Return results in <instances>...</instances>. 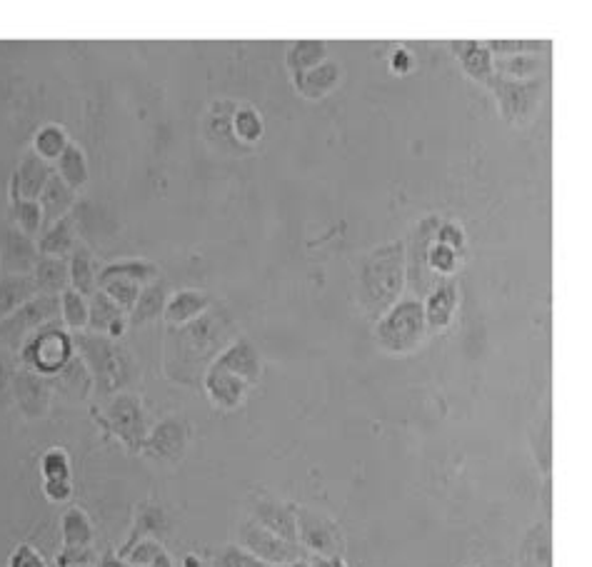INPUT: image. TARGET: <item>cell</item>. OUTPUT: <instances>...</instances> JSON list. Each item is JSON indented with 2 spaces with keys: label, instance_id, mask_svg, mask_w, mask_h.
Listing matches in <instances>:
<instances>
[{
  "label": "cell",
  "instance_id": "27",
  "mask_svg": "<svg viewBox=\"0 0 592 567\" xmlns=\"http://www.w3.org/2000/svg\"><path fill=\"white\" fill-rule=\"evenodd\" d=\"M208 308L210 298L205 293H198V290H180V293H170L163 320L168 325H185L190 323V320L200 318Z\"/></svg>",
  "mask_w": 592,
  "mask_h": 567
},
{
  "label": "cell",
  "instance_id": "34",
  "mask_svg": "<svg viewBox=\"0 0 592 567\" xmlns=\"http://www.w3.org/2000/svg\"><path fill=\"white\" fill-rule=\"evenodd\" d=\"M88 298L75 290H65L60 295V320L70 333H83L88 330Z\"/></svg>",
  "mask_w": 592,
  "mask_h": 567
},
{
  "label": "cell",
  "instance_id": "21",
  "mask_svg": "<svg viewBox=\"0 0 592 567\" xmlns=\"http://www.w3.org/2000/svg\"><path fill=\"white\" fill-rule=\"evenodd\" d=\"M75 198H78V193L58 173L50 175L48 185H45L38 198L40 210H43V228H48V225L58 223L65 215L73 213Z\"/></svg>",
  "mask_w": 592,
  "mask_h": 567
},
{
  "label": "cell",
  "instance_id": "1",
  "mask_svg": "<svg viewBox=\"0 0 592 567\" xmlns=\"http://www.w3.org/2000/svg\"><path fill=\"white\" fill-rule=\"evenodd\" d=\"M238 338L233 318L223 308H208L185 325H168L163 368L173 383L198 388L218 355Z\"/></svg>",
  "mask_w": 592,
  "mask_h": 567
},
{
  "label": "cell",
  "instance_id": "40",
  "mask_svg": "<svg viewBox=\"0 0 592 567\" xmlns=\"http://www.w3.org/2000/svg\"><path fill=\"white\" fill-rule=\"evenodd\" d=\"M485 45H488V50L493 55H538L540 50L548 48V43H540V40H488Z\"/></svg>",
  "mask_w": 592,
  "mask_h": 567
},
{
  "label": "cell",
  "instance_id": "46",
  "mask_svg": "<svg viewBox=\"0 0 592 567\" xmlns=\"http://www.w3.org/2000/svg\"><path fill=\"white\" fill-rule=\"evenodd\" d=\"M45 495H48V500H53V503H65V500L70 498V480H45Z\"/></svg>",
  "mask_w": 592,
  "mask_h": 567
},
{
  "label": "cell",
  "instance_id": "37",
  "mask_svg": "<svg viewBox=\"0 0 592 567\" xmlns=\"http://www.w3.org/2000/svg\"><path fill=\"white\" fill-rule=\"evenodd\" d=\"M425 265H428L430 273L438 275V278L443 280L445 275H453L455 270H458L460 253L448 248V245L438 243V240H433V243L428 245V250H425Z\"/></svg>",
  "mask_w": 592,
  "mask_h": 567
},
{
  "label": "cell",
  "instance_id": "17",
  "mask_svg": "<svg viewBox=\"0 0 592 567\" xmlns=\"http://www.w3.org/2000/svg\"><path fill=\"white\" fill-rule=\"evenodd\" d=\"M10 388H13L15 400H18L20 410H23L28 418H40V415L48 413L50 398H53V385L43 375H35L30 370L20 368L18 373L10 380Z\"/></svg>",
  "mask_w": 592,
  "mask_h": 567
},
{
  "label": "cell",
  "instance_id": "41",
  "mask_svg": "<svg viewBox=\"0 0 592 567\" xmlns=\"http://www.w3.org/2000/svg\"><path fill=\"white\" fill-rule=\"evenodd\" d=\"M215 565L218 567H270L265 565L263 560L255 558V555H250L248 550L238 548V545H228V548L218 555Z\"/></svg>",
  "mask_w": 592,
  "mask_h": 567
},
{
  "label": "cell",
  "instance_id": "26",
  "mask_svg": "<svg viewBox=\"0 0 592 567\" xmlns=\"http://www.w3.org/2000/svg\"><path fill=\"white\" fill-rule=\"evenodd\" d=\"M35 288L40 295H63L70 288L68 275V258H50V255H40L35 270L30 273Z\"/></svg>",
  "mask_w": 592,
  "mask_h": 567
},
{
  "label": "cell",
  "instance_id": "25",
  "mask_svg": "<svg viewBox=\"0 0 592 567\" xmlns=\"http://www.w3.org/2000/svg\"><path fill=\"white\" fill-rule=\"evenodd\" d=\"M168 298H170V285L165 283L163 278H158V280H153L150 285H145L143 293H140V298H138V303H135V308L130 310L128 325L138 328V325L153 323V320L163 318Z\"/></svg>",
  "mask_w": 592,
  "mask_h": 567
},
{
  "label": "cell",
  "instance_id": "12",
  "mask_svg": "<svg viewBox=\"0 0 592 567\" xmlns=\"http://www.w3.org/2000/svg\"><path fill=\"white\" fill-rule=\"evenodd\" d=\"M190 443V425L183 418H165L148 430V438L143 443V453L150 458L163 460V463H178L185 455Z\"/></svg>",
  "mask_w": 592,
  "mask_h": 567
},
{
  "label": "cell",
  "instance_id": "29",
  "mask_svg": "<svg viewBox=\"0 0 592 567\" xmlns=\"http://www.w3.org/2000/svg\"><path fill=\"white\" fill-rule=\"evenodd\" d=\"M35 295L38 288L30 275H0V320L8 318Z\"/></svg>",
  "mask_w": 592,
  "mask_h": 567
},
{
  "label": "cell",
  "instance_id": "18",
  "mask_svg": "<svg viewBox=\"0 0 592 567\" xmlns=\"http://www.w3.org/2000/svg\"><path fill=\"white\" fill-rule=\"evenodd\" d=\"M88 333L118 340L128 328V313L120 310L103 290H95L88 298Z\"/></svg>",
  "mask_w": 592,
  "mask_h": 567
},
{
  "label": "cell",
  "instance_id": "32",
  "mask_svg": "<svg viewBox=\"0 0 592 567\" xmlns=\"http://www.w3.org/2000/svg\"><path fill=\"white\" fill-rule=\"evenodd\" d=\"M543 68L540 55H493V73L510 80H535L538 70Z\"/></svg>",
  "mask_w": 592,
  "mask_h": 567
},
{
  "label": "cell",
  "instance_id": "48",
  "mask_svg": "<svg viewBox=\"0 0 592 567\" xmlns=\"http://www.w3.org/2000/svg\"><path fill=\"white\" fill-rule=\"evenodd\" d=\"M310 567H345L343 558H313Z\"/></svg>",
  "mask_w": 592,
  "mask_h": 567
},
{
  "label": "cell",
  "instance_id": "31",
  "mask_svg": "<svg viewBox=\"0 0 592 567\" xmlns=\"http://www.w3.org/2000/svg\"><path fill=\"white\" fill-rule=\"evenodd\" d=\"M328 48H325L323 40H298L288 48V55H285V65H288L290 75H300L305 70L315 68L323 60H328Z\"/></svg>",
  "mask_w": 592,
  "mask_h": 567
},
{
  "label": "cell",
  "instance_id": "35",
  "mask_svg": "<svg viewBox=\"0 0 592 567\" xmlns=\"http://www.w3.org/2000/svg\"><path fill=\"white\" fill-rule=\"evenodd\" d=\"M68 145L70 138L60 125H43L33 138V153H38L48 163H55Z\"/></svg>",
  "mask_w": 592,
  "mask_h": 567
},
{
  "label": "cell",
  "instance_id": "38",
  "mask_svg": "<svg viewBox=\"0 0 592 567\" xmlns=\"http://www.w3.org/2000/svg\"><path fill=\"white\" fill-rule=\"evenodd\" d=\"M233 135L240 143H258L263 138V118L255 108H238L233 113Z\"/></svg>",
  "mask_w": 592,
  "mask_h": 567
},
{
  "label": "cell",
  "instance_id": "3",
  "mask_svg": "<svg viewBox=\"0 0 592 567\" xmlns=\"http://www.w3.org/2000/svg\"><path fill=\"white\" fill-rule=\"evenodd\" d=\"M73 348L88 368L93 390L100 398L108 400L118 393H128V388H133L138 380V365L133 355L113 338L83 330V333H73Z\"/></svg>",
  "mask_w": 592,
  "mask_h": 567
},
{
  "label": "cell",
  "instance_id": "13",
  "mask_svg": "<svg viewBox=\"0 0 592 567\" xmlns=\"http://www.w3.org/2000/svg\"><path fill=\"white\" fill-rule=\"evenodd\" d=\"M38 240L15 225L0 230V275H30L38 263Z\"/></svg>",
  "mask_w": 592,
  "mask_h": 567
},
{
  "label": "cell",
  "instance_id": "30",
  "mask_svg": "<svg viewBox=\"0 0 592 567\" xmlns=\"http://www.w3.org/2000/svg\"><path fill=\"white\" fill-rule=\"evenodd\" d=\"M63 548H93V525L80 508H68L60 518Z\"/></svg>",
  "mask_w": 592,
  "mask_h": 567
},
{
  "label": "cell",
  "instance_id": "6",
  "mask_svg": "<svg viewBox=\"0 0 592 567\" xmlns=\"http://www.w3.org/2000/svg\"><path fill=\"white\" fill-rule=\"evenodd\" d=\"M160 278V270L148 260H118L98 273V290H103L120 310L130 315V310L138 303L145 285Z\"/></svg>",
  "mask_w": 592,
  "mask_h": 567
},
{
  "label": "cell",
  "instance_id": "19",
  "mask_svg": "<svg viewBox=\"0 0 592 567\" xmlns=\"http://www.w3.org/2000/svg\"><path fill=\"white\" fill-rule=\"evenodd\" d=\"M215 363L223 365L225 370L235 373L238 378H243L245 383L253 385V388L258 385L260 373H263L258 350L253 348V343H250L248 338H240V335L228 345V348L223 350V353L218 355V360H215Z\"/></svg>",
  "mask_w": 592,
  "mask_h": 567
},
{
  "label": "cell",
  "instance_id": "9",
  "mask_svg": "<svg viewBox=\"0 0 592 567\" xmlns=\"http://www.w3.org/2000/svg\"><path fill=\"white\" fill-rule=\"evenodd\" d=\"M490 88V93L498 98L500 113L508 123L513 125H525L540 108V98H543V85L540 80H510L500 78V75H490V80L485 83Z\"/></svg>",
  "mask_w": 592,
  "mask_h": 567
},
{
  "label": "cell",
  "instance_id": "52",
  "mask_svg": "<svg viewBox=\"0 0 592 567\" xmlns=\"http://www.w3.org/2000/svg\"><path fill=\"white\" fill-rule=\"evenodd\" d=\"M90 567H93V565H90Z\"/></svg>",
  "mask_w": 592,
  "mask_h": 567
},
{
  "label": "cell",
  "instance_id": "4",
  "mask_svg": "<svg viewBox=\"0 0 592 567\" xmlns=\"http://www.w3.org/2000/svg\"><path fill=\"white\" fill-rule=\"evenodd\" d=\"M375 338L385 353L408 355L418 350L428 338L423 300L400 298L388 313H383L375 325Z\"/></svg>",
  "mask_w": 592,
  "mask_h": 567
},
{
  "label": "cell",
  "instance_id": "11",
  "mask_svg": "<svg viewBox=\"0 0 592 567\" xmlns=\"http://www.w3.org/2000/svg\"><path fill=\"white\" fill-rule=\"evenodd\" d=\"M240 548L248 550L250 555H255V558L263 560L265 565L273 567L295 563V560H305L303 548H300L298 543L278 538V535L260 528L253 520H248V523L240 528Z\"/></svg>",
  "mask_w": 592,
  "mask_h": 567
},
{
  "label": "cell",
  "instance_id": "47",
  "mask_svg": "<svg viewBox=\"0 0 592 567\" xmlns=\"http://www.w3.org/2000/svg\"><path fill=\"white\" fill-rule=\"evenodd\" d=\"M390 68H393V73L398 75L410 73V70H413V55H410L405 48H398L393 53V58H390Z\"/></svg>",
  "mask_w": 592,
  "mask_h": 567
},
{
  "label": "cell",
  "instance_id": "7",
  "mask_svg": "<svg viewBox=\"0 0 592 567\" xmlns=\"http://www.w3.org/2000/svg\"><path fill=\"white\" fill-rule=\"evenodd\" d=\"M60 318V295H35L28 303L20 305L15 313L0 320V345L8 350H18L33 333H38L50 320Z\"/></svg>",
  "mask_w": 592,
  "mask_h": 567
},
{
  "label": "cell",
  "instance_id": "43",
  "mask_svg": "<svg viewBox=\"0 0 592 567\" xmlns=\"http://www.w3.org/2000/svg\"><path fill=\"white\" fill-rule=\"evenodd\" d=\"M95 563L93 548H63L55 567H90Z\"/></svg>",
  "mask_w": 592,
  "mask_h": 567
},
{
  "label": "cell",
  "instance_id": "36",
  "mask_svg": "<svg viewBox=\"0 0 592 567\" xmlns=\"http://www.w3.org/2000/svg\"><path fill=\"white\" fill-rule=\"evenodd\" d=\"M10 220L20 233L38 238L43 233V210H40L38 200H15L10 203Z\"/></svg>",
  "mask_w": 592,
  "mask_h": 567
},
{
  "label": "cell",
  "instance_id": "5",
  "mask_svg": "<svg viewBox=\"0 0 592 567\" xmlns=\"http://www.w3.org/2000/svg\"><path fill=\"white\" fill-rule=\"evenodd\" d=\"M73 358V335H70V330L65 328L60 318L43 325L20 348V363H23V368L35 375H43V378L60 375Z\"/></svg>",
  "mask_w": 592,
  "mask_h": 567
},
{
  "label": "cell",
  "instance_id": "22",
  "mask_svg": "<svg viewBox=\"0 0 592 567\" xmlns=\"http://www.w3.org/2000/svg\"><path fill=\"white\" fill-rule=\"evenodd\" d=\"M458 285L453 280H445L440 283L433 293L428 295V300L423 303L425 308V323H428V330H445L453 320L455 310H458Z\"/></svg>",
  "mask_w": 592,
  "mask_h": 567
},
{
  "label": "cell",
  "instance_id": "45",
  "mask_svg": "<svg viewBox=\"0 0 592 567\" xmlns=\"http://www.w3.org/2000/svg\"><path fill=\"white\" fill-rule=\"evenodd\" d=\"M8 567H48V563H45V558L38 550H33L30 545H20V548H15V553L10 555Z\"/></svg>",
  "mask_w": 592,
  "mask_h": 567
},
{
  "label": "cell",
  "instance_id": "15",
  "mask_svg": "<svg viewBox=\"0 0 592 567\" xmlns=\"http://www.w3.org/2000/svg\"><path fill=\"white\" fill-rule=\"evenodd\" d=\"M203 390L215 408L235 410L245 403V398H248V393L253 390V385H248L243 378H238L235 373L225 370L223 365L213 363L203 378Z\"/></svg>",
  "mask_w": 592,
  "mask_h": 567
},
{
  "label": "cell",
  "instance_id": "42",
  "mask_svg": "<svg viewBox=\"0 0 592 567\" xmlns=\"http://www.w3.org/2000/svg\"><path fill=\"white\" fill-rule=\"evenodd\" d=\"M45 480H70V463L63 450H50L43 458Z\"/></svg>",
  "mask_w": 592,
  "mask_h": 567
},
{
  "label": "cell",
  "instance_id": "33",
  "mask_svg": "<svg viewBox=\"0 0 592 567\" xmlns=\"http://www.w3.org/2000/svg\"><path fill=\"white\" fill-rule=\"evenodd\" d=\"M55 173L70 185V188L78 193L85 183H88V158H85L83 148L75 143H70L68 148L63 150L58 160H55Z\"/></svg>",
  "mask_w": 592,
  "mask_h": 567
},
{
  "label": "cell",
  "instance_id": "44",
  "mask_svg": "<svg viewBox=\"0 0 592 567\" xmlns=\"http://www.w3.org/2000/svg\"><path fill=\"white\" fill-rule=\"evenodd\" d=\"M435 240H438V243H443V245H448V248L458 250V253H463V248H465L463 228H460V225H455V223H440Z\"/></svg>",
  "mask_w": 592,
  "mask_h": 567
},
{
  "label": "cell",
  "instance_id": "39",
  "mask_svg": "<svg viewBox=\"0 0 592 567\" xmlns=\"http://www.w3.org/2000/svg\"><path fill=\"white\" fill-rule=\"evenodd\" d=\"M160 553H163V545H160L158 540L148 538V540H138V543H133L130 548H125L123 553H120V558L133 567H148Z\"/></svg>",
  "mask_w": 592,
  "mask_h": 567
},
{
  "label": "cell",
  "instance_id": "14",
  "mask_svg": "<svg viewBox=\"0 0 592 567\" xmlns=\"http://www.w3.org/2000/svg\"><path fill=\"white\" fill-rule=\"evenodd\" d=\"M53 173L55 168L48 160L28 150L20 158V163L15 165L13 178H10V203H15V200H38Z\"/></svg>",
  "mask_w": 592,
  "mask_h": 567
},
{
  "label": "cell",
  "instance_id": "20",
  "mask_svg": "<svg viewBox=\"0 0 592 567\" xmlns=\"http://www.w3.org/2000/svg\"><path fill=\"white\" fill-rule=\"evenodd\" d=\"M340 78H343L340 63L338 60L328 58L320 65H315V68L305 70V73L293 75V83H295V90H298L303 98L323 100L325 95H330L335 88H338Z\"/></svg>",
  "mask_w": 592,
  "mask_h": 567
},
{
  "label": "cell",
  "instance_id": "51",
  "mask_svg": "<svg viewBox=\"0 0 592 567\" xmlns=\"http://www.w3.org/2000/svg\"><path fill=\"white\" fill-rule=\"evenodd\" d=\"M280 567H310V563H308V560H295V563L280 565Z\"/></svg>",
  "mask_w": 592,
  "mask_h": 567
},
{
  "label": "cell",
  "instance_id": "50",
  "mask_svg": "<svg viewBox=\"0 0 592 567\" xmlns=\"http://www.w3.org/2000/svg\"><path fill=\"white\" fill-rule=\"evenodd\" d=\"M148 567H173V563H170L168 553H165V550H163V553H160V555H158V558H155V560H153V563H150Z\"/></svg>",
  "mask_w": 592,
  "mask_h": 567
},
{
  "label": "cell",
  "instance_id": "28",
  "mask_svg": "<svg viewBox=\"0 0 592 567\" xmlns=\"http://www.w3.org/2000/svg\"><path fill=\"white\" fill-rule=\"evenodd\" d=\"M455 55L463 63V70L478 83H488L493 75V53L485 43H475V40H463V43H453Z\"/></svg>",
  "mask_w": 592,
  "mask_h": 567
},
{
  "label": "cell",
  "instance_id": "2",
  "mask_svg": "<svg viewBox=\"0 0 592 567\" xmlns=\"http://www.w3.org/2000/svg\"><path fill=\"white\" fill-rule=\"evenodd\" d=\"M405 283H408V265H405L403 240L375 245L360 260L358 300L365 313L373 318H380L398 303Z\"/></svg>",
  "mask_w": 592,
  "mask_h": 567
},
{
  "label": "cell",
  "instance_id": "8",
  "mask_svg": "<svg viewBox=\"0 0 592 567\" xmlns=\"http://www.w3.org/2000/svg\"><path fill=\"white\" fill-rule=\"evenodd\" d=\"M95 418L120 443L128 445L130 450H143L145 438H148V423H145L143 405H140V400L133 393H118L113 398H108L100 415L95 413Z\"/></svg>",
  "mask_w": 592,
  "mask_h": 567
},
{
  "label": "cell",
  "instance_id": "24",
  "mask_svg": "<svg viewBox=\"0 0 592 567\" xmlns=\"http://www.w3.org/2000/svg\"><path fill=\"white\" fill-rule=\"evenodd\" d=\"M98 263H95L93 253H90V248L85 243H78L75 245L73 253L68 255V275H70V290H75V293L85 295V298H90V295L98 290Z\"/></svg>",
  "mask_w": 592,
  "mask_h": 567
},
{
  "label": "cell",
  "instance_id": "23",
  "mask_svg": "<svg viewBox=\"0 0 592 567\" xmlns=\"http://www.w3.org/2000/svg\"><path fill=\"white\" fill-rule=\"evenodd\" d=\"M75 215H65L58 223L43 228L38 235V253L50 255V258H68L78 245V228H75Z\"/></svg>",
  "mask_w": 592,
  "mask_h": 567
},
{
  "label": "cell",
  "instance_id": "49",
  "mask_svg": "<svg viewBox=\"0 0 592 567\" xmlns=\"http://www.w3.org/2000/svg\"><path fill=\"white\" fill-rule=\"evenodd\" d=\"M100 567H128L123 558H118V555H105L103 560H100Z\"/></svg>",
  "mask_w": 592,
  "mask_h": 567
},
{
  "label": "cell",
  "instance_id": "16",
  "mask_svg": "<svg viewBox=\"0 0 592 567\" xmlns=\"http://www.w3.org/2000/svg\"><path fill=\"white\" fill-rule=\"evenodd\" d=\"M250 515H253L250 520L258 523L260 528L270 530V533L290 540V543H298V520H295V510L290 505L268 498V495H260V498L250 500Z\"/></svg>",
  "mask_w": 592,
  "mask_h": 567
},
{
  "label": "cell",
  "instance_id": "10",
  "mask_svg": "<svg viewBox=\"0 0 592 567\" xmlns=\"http://www.w3.org/2000/svg\"><path fill=\"white\" fill-rule=\"evenodd\" d=\"M298 520V543L315 558H340L343 555V533L338 523L313 508L295 510Z\"/></svg>",
  "mask_w": 592,
  "mask_h": 567
}]
</instances>
